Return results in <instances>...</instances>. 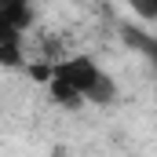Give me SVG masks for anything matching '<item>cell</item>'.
<instances>
[{
    "mask_svg": "<svg viewBox=\"0 0 157 157\" xmlns=\"http://www.w3.org/2000/svg\"><path fill=\"white\" fill-rule=\"evenodd\" d=\"M102 80V70L91 62V59H62L48 70V88H51V99L62 102V106H77V102H88L95 84Z\"/></svg>",
    "mask_w": 157,
    "mask_h": 157,
    "instance_id": "1",
    "label": "cell"
},
{
    "mask_svg": "<svg viewBox=\"0 0 157 157\" xmlns=\"http://www.w3.org/2000/svg\"><path fill=\"white\" fill-rule=\"evenodd\" d=\"M29 22H33L29 0H0V37H22Z\"/></svg>",
    "mask_w": 157,
    "mask_h": 157,
    "instance_id": "2",
    "label": "cell"
},
{
    "mask_svg": "<svg viewBox=\"0 0 157 157\" xmlns=\"http://www.w3.org/2000/svg\"><path fill=\"white\" fill-rule=\"evenodd\" d=\"M124 40L150 59V66H154V73H157V37H146V33H139V29H124Z\"/></svg>",
    "mask_w": 157,
    "mask_h": 157,
    "instance_id": "3",
    "label": "cell"
},
{
    "mask_svg": "<svg viewBox=\"0 0 157 157\" xmlns=\"http://www.w3.org/2000/svg\"><path fill=\"white\" fill-rule=\"evenodd\" d=\"M139 18H146V22H157V0H124Z\"/></svg>",
    "mask_w": 157,
    "mask_h": 157,
    "instance_id": "4",
    "label": "cell"
}]
</instances>
